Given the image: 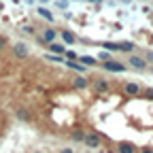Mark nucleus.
<instances>
[{
	"mask_svg": "<svg viewBox=\"0 0 153 153\" xmlns=\"http://www.w3.org/2000/svg\"><path fill=\"white\" fill-rule=\"evenodd\" d=\"M83 143H85L87 147H91V149H96V147H100V145H102L100 136H98L96 132H85V138H83Z\"/></svg>",
	"mask_w": 153,
	"mask_h": 153,
	"instance_id": "nucleus-1",
	"label": "nucleus"
},
{
	"mask_svg": "<svg viewBox=\"0 0 153 153\" xmlns=\"http://www.w3.org/2000/svg\"><path fill=\"white\" fill-rule=\"evenodd\" d=\"M104 70H111V72H123L126 66H123L121 62H111V60H106V62H104Z\"/></svg>",
	"mask_w": 153,
	"mask_h": 153,
	"instance_id": "nucleus-2",
	"label": "nucleus"
},
{
	"mask_svg": "<svg viewBox=\"0 0 153 153\" xmlns=\"http://www.w3.org/2000/svg\"><path fill=\"white\" fill-rule=\"evenodd\" d=\"M123 91H126L128 96H138V94H140V85L130 81V83H126V85H123Z\"/></svg>",
	"mask_w": 153,
	"mask_h": 153,
	"instance_id": "nucleus-3",
	"label": "nucleus"
},
{
	"mask_svg": "<svg viewBox=\"0 0 153 153\" xmlns=\"http://www.w3.org/2000/svg\"><path fill=\"white\" fill-rule=\"evenodd\" d=\"M130 64H132L134 68H138V70H143V68L147 66V62L143 60V57H136V55H132V57H130Z\"/></svg>",
	"mask_w": 153,
	"mask_h": 153,
	"instance_id": "nucleus-4",
	"label": "nucleus"
},
{
	"mask_svg": "<svg viewBox=\"0 0 153 153\" xmlns=\"http://www.w3.org/2000/svg\"><path fill=\"white\" fill-rule=\"evenodd\" d=\"M15 55H19V57H26L28 55V49H26V45H15Z\"/></svg>",
	"mask_w": 153,
	"mask_h": 153,
	"instance_id": "nucleus-5",
	"label": "nucleus"
},
{
	"mask_svg": "<svg viewBox=\"0 0 153 153\" xmlns=\"http://www.w3.org/2000/svg\"><path fill=\"white\" fill-rule=\"evenodd\" d=\"M68 66L72 70H76V72H85V66H81L79 62H74V60H68Z\"/></svg>",
	"mask_w": 153,
	"mask_h": 153,
	"instance_id": "nucleus-6",
	"label": "nucleus"
},
{
	"mask_svg": "<svg viewBox=\"0 0 153 153\" xmlns=\"http://www.w3.org/2000/svg\"><path fill=\"white\" fill-rule=\"evenodd\" d=\"M55 34H57V32H53V30H45L43 38H45L47 43H53V41H55Z\"/></svg>",
	"mask_w": 153,
	"mask_h": 153,
	"instance_id": "nucleus-7",
	"label": "nucleus"
},
{
	"mask_svg": "<svg viewBox=\"0 0 153 153\" xmlns=\"http://www.w3.org/2000/svg\"><path fill=\"white\" fill-rule=\"evenodd\" d=\"M62 38H64L66 43H70V45L74 43V34H72V32H62Z\"/></svg>",
	"mask_w": 153,
	"mask_h": 153,
	"instance_id": "nucleus-8",
	"label": "nucleus"
},
{
	"mask_svg": "<svg viewBox=\"0 0 153 153\" xmlns=\"http://www.w3.org/2000/svg\"><path fill=\"white\" fill-rule=\"evenodd\" d=\"M49 49H51L53 53H64V47H62V45H57V43H51Z\"/></svg>",
	"mask_w": 153,
	"mask_h": 153,
	"instance_id": "nucleus-9",
	"label": "nucleus"
},
{
	"mask_svg": "<svg viewBox=\"0 0 153 153\" xmlns=\"http://www.w3.org/2000/svg\"><path fill=\"white\" fill-rule=\"evenodd\" d=\"M102 47L104 49H111V51H119V43H104Z\"/></svg>",
	"mask_w": 153,
	"mask_h": 153,
	"instance_id": "nucleus-10",
	"label": "nucleus"
},
{
	"mask_svg": "<svg viewBox=\"0 0 153 153\" xmlns=\"http://www.w3.org/2000/svg\"><path fill=\"white\" fill-rule=\"evenodd\" d=\"M38 13H41V15H43L45 19H53V13H51V11H47V9H43V7L38 9Z\"/></svg>",
	"mask_w": 153,
	"mask_h": 153,
	"instance_id": "nucleus-11",
	"label": "nucleus"
},
{
	"mask_svg": "<svg viewBox=\"0 0 153 153\" xmlns=\"http://www.w3.org/2000/svg\"><path fill=\"white\" fill-rule=\"evenodd\" d=\"M132 47H134V45L128 43V41H126V43H119V51H132Z\"/></svg>",
	"mask_w": 153,
	"mask_h": 153,
	"instance_id": "nucleus-12",
	"label": "nucleus"
},
{
	"mask_svg": "<svg viewBox=\"0 0 153 153\" xmlns=\"http://www.w3.org/2000/svg\"><path fill=\"white\" fill-rule=\"evenodd\" d=\"M81 62H83V64H89V66H91V64H96L94 57H87V55H85V57H81Z\"/></svg>",
	"mask_w": 153,
	"mask_h": 153,
	"instance_id": "nucleus-13",
	"label": "nucleus"
},
{
	"mask_svg": "<svg viewBox=\"0 0 153 153\" xmlns=\"http://www.w3.org/2000/svg\"><path fill=\"white\" fill-rule=\"evenodd\" d=\"M100 60H104V62L108 60V53H106V51H102V53H100Z\"/></svg>",
	"mask_w": 153,
	"mask_h": 153,
	"instance_id": "nucleus-14",
	"label": "nucleus"
},
{
	"mask_svg": "<svg viewBox=\"0 0 153 153\" xmlns=\"http://www.w3.org/2000/svg\"><path fill=\"white\" fill-rule=\"evenodd\" d=\"M149 60H151V62H153V53H149Z\"/></svg>",
	"mask_w": 153,
	"mask_h": 153,
	"instance_id": "nucleus-15",
	"label": "nucleus"
}]
</instances>
